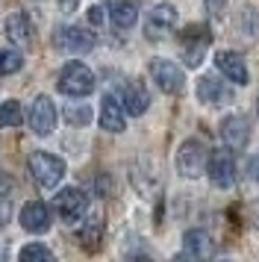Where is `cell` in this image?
Instances as JSON below:
<instances>
[{"label":"cell","instance_id":"6da1fadb","mask_svg":"<svg viewBox=\"0 0 259 262\" xmlns=\"http://www.w3.org/2000/svg\"><path fill=\"white\" fill-rule=\"evenodd\" d=\"M30 174H33L38 189H53V186H59V180L65 177V162L53 154L35 150L30 156Z\"/></svg>","mask_w":259,"mask_h":262},{"label":"cell","instance_id":"7a4b0ae2","mask_svg":"<svg viewBox=\"0 0 259 262\" xmlns=\"http://www.w3.org/2000/svg\"><path fill=\"white\" fill-rule=\"evenodd\" d=\"M94 89V74L82 62H68L59 74V92L68 97H85Z\"/></svg>","mask_w":259,"mask_h":262},{"label":"cell","instance_id":"3957f363","mask_svg":"<svg viewBox=\"0 0 259 262\" xmlns=\"http://www.w3.org/2000/svg\"><path fill=\"white\" fill-rule=\"evenodd\" d=\"M150 77H153V83L159 85L165 95H180L183 85H186V74L180 71L174 62H168V59H153L150 62Z\"/></svg>","mask_w":259,"mask_h":262},{"label":"cell","instance_id":"277c9868","mask_svg":"<svg viewBox=\"0 0 259 262\" xmlns=\"http://www.w3.org/2000/svg\"><path fill=\"white\" fill-rule=\"evenodd\" d=\"M206 162H209V154H206V147L200 142H186L183 147H180V154H177V168H180V174L183 177H198L200 171L206 168Z\"/></svg>","mask_w":259,"mask_h":262},{"label":"cell","instance_id":"5b68a950","mask_svg":"<svg viewBox=\"0 0 259 262\" xmlns=\"http://www.w3.org/2000/svg\"><path fill=\"white\" fill-rule=\"evenodd\" d=\"M85 206H89V198H85L80 189L59 191L56 201H53V209H56V215L65 224H71V221H77L80 215H85Z\"/></svg>","mask_w":259,"mask_h":262},{"label":"cell","instance_id":"8992f818","mask_svg":"<svg viewBox=\"0 0 259 262\" xmlns=\"http://www.w3.org/2000/svg\"><path fill=\"white\" fill-rule=\"evenodd\" d=\"M206 168H209V180L218 189H230L235 183V159H233L230 150H215V154L209 156Z\"/></svg>","mask_w":259,"mask_h":262},{"label":"cell","instance_id":"52a82bcc","mask_svg":"<svg viewBox=\"0 0 259 262\" xmlns=\"http://www.w3.org/2000/svg\"><path fill=\"white\" fill-rule=\"evenodd\" d=\"M56 48L68 53H89L94 48V33H89L85 27H62L56 30Z\"/></svg>","mask_w":259,"mask_h":262},{"label":"cell","instance_id":"ba28073f","mask_svg":"<svg viewBox=\"0 0 259 262\" xmlns=\"http://www.w3.org/2000/svg\"><path fill=\"white\" fill-rule=\"evenodd\" d=\"M30 127L33 133L38 136H47V133H53L56 127V106H53V100L50 97H35L33 106H30Z\"/></svg>","mask_w":259,"mask_h":262},{"label":"cell","instance_id":"9c48e42d","mask_svg":"<svg viewBox=\"0 0 259 262\" xmlns=\"http://www.w3.org/2000/svg\"><path fill=\"white\" fill-rule=\"evenodd\" d=\"M177 27V9L174 6H168V3H162V6H153L150 15H147V38H165L171 30Z\"/></svg>","mask_w":259,"mask_h":262},{"label":"cell","instance_id":"30bf717a","mask_svg":"<svg viewBox=\"0 0 259 262\" xmlns=\"http://www.w3.org/2000/svg\"><path fill=\"white\" fill-rule=\"evenodd\" d=\"M215 65H218V71H221L227 80H233V83H239V85H245L247 80H250L245 59H242L239 53H233V50H218V53H215Z\"/></svg>","mask_w":259,"mask_h":262},{"label":"cell","instance_id":"8fae6325","mask_svg":"<svg viewBox=\"0 0 259 262\" xmlns=\"http://www.w3.org/2000/svg\"><path fill=\"white\" fill-rule=\"evenodd\" d=\"M21 227L27 233H45L50 227V209H47L41 201H30L24 203L21 209Z\"/></svg>","mask_w":259,"mask_h":262},{"label":"cell","instance_id":"7c38bea8","mask_svg":"<svg viewBox=\"0 0 259 262\" xmlns=\"http://www.w3.org/2000/svg\"><path fill=\"white\" fill-rule=\"evenodd\" d=\"M221 139L227 142L230 150H242L250 139V127H247V121L242 115H230V118H224L221 124Z\"/></svg>","mask_w":259,"mask_h":262},{"label":"cell","instance_id":"4fadbf2b","mask_svg":"<svg viewBox=\"0 0 259 262\" xmlns=\"http://www.w3.org/2000/svg\"><path fill=\"white\" fill-rule=\"evenodd\" d=\"M198 95L206 100V103H215V106H221V103H230L233 100V89L218 80V77H203L198 83Z\"/></svg>","mask_w":259,"mask_h":262},{"label":"cell","instance_id":"5bb4252c","mask_svg":"<svg viewBox=\"0 0 259 262\" xmlns=\"http://www.w3.org/2000/svg\"><path fill=\"white\" fill-rule=\"evenodd\" d=\"M100 127L109 133H121L127 127V121H124V109L118 103V97L106 95L103 103H100Z\"/></svg>","mask_w":259,"mask_h":262},{"label":"cell","instance_id":"9a60e30c","mask_svg":"<svg viewBox=\"0 0 259 262\" xmlns=\"http://www.w3.org/2000/svg\"><path fill=\"white\" fill-rule=\"evenodd\" d=\"M106 9H109L112 24L121 27V30L133 27L136 24V18H139V6H136L133 0H106Z\"/></svg>","mask_w":259,"mask_h":262},{"label":"cell","instance_id":"2e32d148","mask_svg":"<svg viewBox=\"0 0 259 262\" xmlns=\"http://www.w3.org/2000/svg\"><path fill=\"white\" fill-rule=\"evenodd\" d=\"M124 106H127L130 115H141L144 109L150 106V97H147V92H144L139 83H130L127 89H124Z\"/></svg>","mask_w":259,"mask_h":262},{"label":"cell","instance_id":"e0dca14e","mask_svg":"<svg viewBox=\"0 0 259 262\" xmlns=\"http://www.w3.org/2000/svg\"><path fill=\"white\" fill-rule=\"evenodd\" d=\"M6 36H9L18 48H27V45H30V27H27V18H24V15H9V18H6Z\"/></svg>","mask_w":259,"mask_h":262},{"label":"cell","instance_id":"ac0fdd59","mask_svg":"<svg viewBox=\"0 0 259 262\" xmlns=\"http://www.w3.org/2000/svg\"><path fill=\"white\" fill-rule=\"evenodd\" d=\"M186 250L191 256H209L212 253V245H209V236L203 230H188L186 233Z\"/></svg>","mask_w":259,"mask_h":262},{"label":"cell","instance_id":"d6986e66","mask_svg":"<svg viewBox=\"0 0 259 262\" xmlns=\"http://www.w3.org/2000/svg\"><path fill=\"white\" fill-rule=\"evenodd\" d=\"M21 124V103L18 100H6L0 106V127H15Z\"/></svg>","mask_w":259,"mask_h":262},{"label":"cell","instance_id":"ffe728a7","mask_svg":"<svg viewBox=\"0 0 259 262\" xmlns=\"http://www.w3.org/2000/svg\"><path fill=\"white\" fill-rule=\"evenodd\" d=\"M24 65V56L18 50H0V77L3 74H15Z\"/></svg>","mask_w":259,"mask_h":262},{"label":"cell","instance_id":"44dd1931","mask_svg":"<svg viewBox=\"0 0 259 262\" xmlns=\"http://www.w3.org/2000/svg\"><path fill=\"white\" fill-rule=\"evenodd\" d=\"M21 259L24 262H30V259H53V253H50V250L47 248H41V245H27V248L21 250Z\"/></svg>","mask_w":259,"mask_h":262},{"label":"cell","instance_id":"7402d4cb","mask_svg":"<svg viewBox=\"0 0 259 262\" xmlns=\"http://www.w3.org/2000/svg\"><path fill=\"white\" fill-rule=\"evenodd\" d=\"M65 118H68L71 124H89V118H92V109H85V106L74 109V106H68V109H65Z\"/></svg>","mask_w":259,"mask_h":262},{"label":"cell","instance_id":"603a6c76","mask_svg":"<svg viewBox=\"0 0 259 262\" xmlns=\"http://www.w3.org/2000/svg\"><path fill=\"white\" fill-rule=\"evenodd\" d=\"M100 227H103V221H100V218L94 215V218H92V224H85V230L80 233L82 242H85V245H89V238H92V242H97V238H100Z\"/></svg>","mask_w":259,"mask_h":262},{"label":"cell","instance_id":"cb8c5ba5","mask_svg":"<svg viewBox=\"0 0 259 262\" xmlns=\"http://www.w3.org/2000/svg\"><path fill=\"white\" fill-rule=\"evenodd\" d=\"M12 221V206L6 201H0V227H6Z\"/></svg>","mask_w":259,"mask_h":262},{"label":"cell","instance_id":"d4e9b609","mask_svg":"<svg viewBox=\"0 0 259 262\" xmlns=\"http://www.w3.org/2000/svg\"><path fill=\"white\" fill-rule=\"evenodd\" d=\"M9 191H12V177L0 171V198H3V194H9Z\"/></svg>","mask_w":259,"mask_h":262},{"label":"cell","instance_id":"484cf974","mask_svg":"<svg viewBox=\"0 0 259 262\" xmlns=\"http://www.w3.org/2000/svg\"><path fill=\"white\" fill-rule=\"evenodd\" d=\"M247 174H250V180H259V156L250 159V171H247Z\"/></svg>","mask_w":259,"mask_h":262},{"label":"cell","instance_id":"4316f807","mask_svg":"<svg viewBox=\"0 0 259 262\" xmlns=\"http://www.w3.org/2000/svg\"><path fill=\"white\" fill-rule=\"evenodd\" d=\"M89 18H92V24L100 27V21H103V12H100V9H92V12H89Z\"/></svg>","mask_w":259,"mask_h":262},{"label":"cell","instance_id":"83f0119b","mask_svg":"<svg viewBox=\"0 0 259 262\" xmlns=\"http://www.w3.org/2000/svg\"><path fill=\"white\" fill-rule=\"evenodd\" d=\"M59 6H62V9H65V12H71V9H74V6H77V0H59Z\"/></svg>","mask_w":259,"mask_h":262}]
</instances>
